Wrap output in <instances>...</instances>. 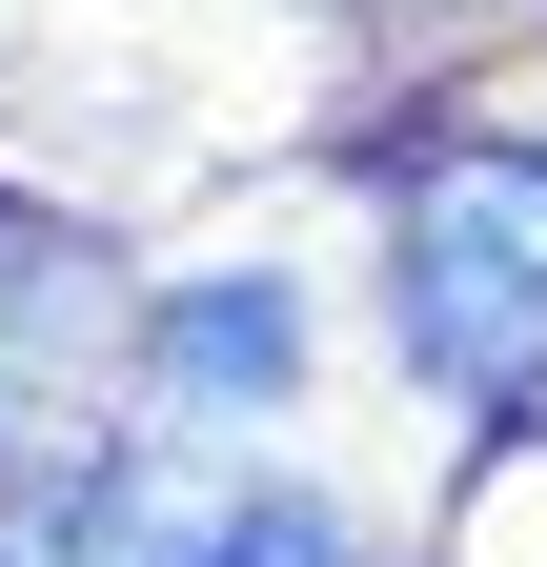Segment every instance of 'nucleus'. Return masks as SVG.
<instances>
[{"instance_id": "1", "label": "nucleus", "mask_w": 547, "mask_h": 567, "mask_svg": "<svg viewBox=\"0 0 547 567\" xmlns=\"http://www.w3.org/2000/svg\"><path fill=\"white\" fill-rule=\"evenodd\" d=\"M405 365L446 405H527L547 385V163L527 142H446L405 183V284H385Z\"/></svg>"}, {"instance_id": "2", "label": "nucleus", "mask_w": 547, "mask_h": 567, "mask_svg": "<svg viewBox=\"0 0 547 567\" xmlns=\"http://www.w3.org/2000/svg\"><path fill=\"white\" fill-rule=\"evenodd\" d=\"M0 567H345L305 486L244 466H41L0 507Z\"/></svg>"}, {"instance_id": "3", "label": "nucleus", "mask_w": 547, "mask_h": 567, "mask_svg": "<svg viewBox=\"0 0 547 567\" xmlns=\"http://www.w3.org/2000/svg\"><path fill=\"white\" fill-rule=\"evenodd\" d=\"M143 365H163L183 405H285V365H305V305H285V284H183V305L143 324Z\"/></svg>"}, {"instance_id": "4", "label": "nucleus", "mask_w": 547, "mask_h": 567, "mask_svg": "<svg viewBox=\"0 0 547 567\" xmlns=\"http://www.w3.org/2000/svg\"><path fill=\"white\" fill-rule=\"evenodd\" d=\"M82 344H102V284L61 244H0V446H41V405H61Z\"/></svg>"}]
</instances>
